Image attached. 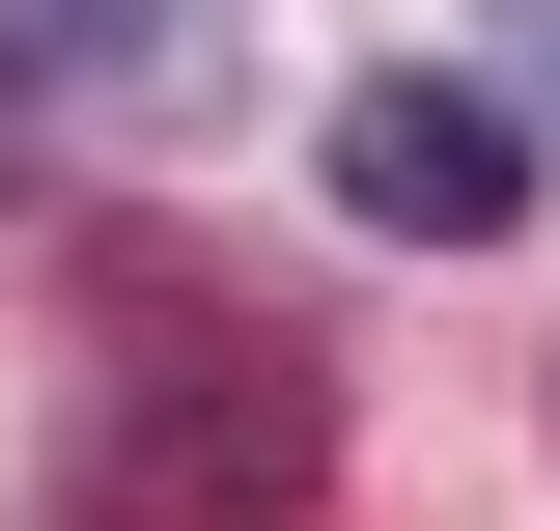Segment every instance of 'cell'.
Listing matches in <instances>:
<instances>
[{
  "label": "cell",
  "instance_id": "obj_1",
  "mask_svg": "<svg viewBox=\"0 0 560 531\" xmlns=\"http://www.w3.org/2000/svg\"><path fill=\"white\" fill-rule=\"evenodd\" d=\"M308 475H337V392H308V335H253V308L168 335V364L84 420V531H280Z\"/></svg>",
  "mask_w": 560,
  "mask_h": 531
},
{
  "label": "cell",
  "instance_id": "obj_2",
  "mask_svg": "<svg viewBox=\"0 0 560 531\" xmlns=\"http://www.w3.org/2000/svg\"><path fill=\"white\" fill-rule=\"evenodd\" d=\"M308 168H337V224H393V252H504V224H533V113L448 84V57H364Z\"/></svg>",
  "mask_w": 560,
  "mask_h": 531
},
{
  "label": "cell",
  "instance_id": "obj_3",
  "mask_svg": "<svg viewBox=\"0 0 560 531\" xmlns=\"http://www.w3.org/2000/svg\"><path fill=\"white\" fill-rule=\"evenodd\" d=\"M197 0H0V84H168Z\"/></svg>",
  "mask_w": 560,
  "mask_h": 531
},
{
  "label": "cell",
  "instance_id": "obj_4",
  "mask_svg": "<svg viewBox=\"0 0 560 531\" xmlns=\"http://www.w3.org/2000/svg\"><path fill=\"white\" fill-rule=\"evenodd\" d=\"M504 57H533V84H560V0H504Z\"/></svg>",
  "mask_w": 560,
  "mask_h": 531
}]
</instances>
